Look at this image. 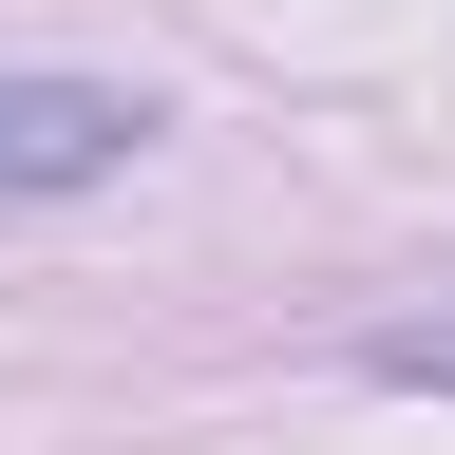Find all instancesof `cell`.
Masks as SVG:
<instances>
[{
	"label": "cell",
	"mask_w": 455,
	"mask_h": 455,
	"mask_svg": "<svg viewBox=\"0 0 455 455\" xmlns=\"http://www.w3.org/2000/svg\"><path fill=\"white\" fill-rule=\"evenodd\" d=\"M379 379H418V398H455V323H398V341H379Z\"/></svg>",
	"instance_id": "obj_2"
},
{
	"label": "cell",
	"mask_w": 455,
	"mask_h": 455,
	"mask_svg": "<svg viewBox=\"0 0 455 455\" xmlns=\"http://www.w3.org/2000/svg\"><path fill=\"white\" fill-rule=\"evenodd\" d=\"M133 152H152V95H114V76H0V228L57 209V190H114Z\"/></svg>",
	"instance_id": "obj_1"
}]
</instances>
